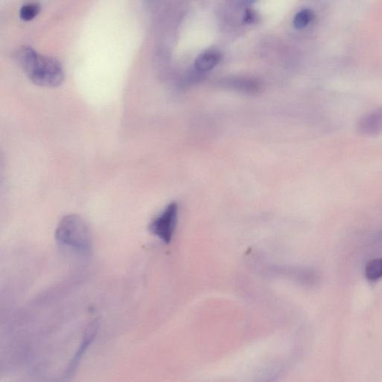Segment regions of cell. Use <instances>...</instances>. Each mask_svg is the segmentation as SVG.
I'll return each mask as SVG.
<instances>
[{"mask_svg":"<svg viewBox=\"0 0 382 382\" xmlns=\"http://www.w3.org/2000/svg\"><path fill=\"white\" fill-rule=\"evenodd\" d=\"M16 60L34 84L45 87H56L64 80L63 67L55 58L37 53L31 46L19 48Z\"/></svg>","mask_w":382,"mask_h":382,"instance_id":"obj_1","label":"cell"},{"mask_svg":"<svg viewBox=\"0 0 382 382\" xmlns=\"http://www.w3.org/2000/svg\"><path fill=\"white\" fill-rule=\"evenodd\" d=\"M55 237L64 246L88 254L93 250L92 235L85 220L77 214H68L58 223Z\"/></svg>","mask_w":382,"mask_h":382,"instance_id":"obj_2","label":"cell"},{"mask_svg":"<svg viewBox=\"0 0 382 382\" xmlns=\"http://www.w3.org/2000/svg\"><path fill=\"white\" fill-rule=\"evenodd\" d=\"M178 204L173 202L150 224L149 229L165 243H169L173 236L178 217Z\"/></svg>","mask_w":382,"mask_h":382,"instance_id":"obj_3","label":"cell"},{"mask_svg":"<svg viewBox=\"0 0 382 382\" xmlns=\"http://www.w3.org/2000/svg\"><path fill=\"white\" fill-rule=\"evenodd\" d=\"M98 331L97 322H94L91 323L89 326L87 328L84 336L83 338L80 347L77 349L76 354L74 355L73 359L68 366L65 376L66 377H71L75 373L76 371L81 363L83 358L85 354V352L87 351L88 348L91 347L92 342L94 341V339L96 336Z\"/></svg>","mask_w":382,"mask_h":382,"instance_id":"obj_4","label":"cell"},{"mask_svg":"<svg viewBox=\"0 0 382 382\" xmlns=\"http://www.w3.org/2000/svg\"><path fill=\"white\" fill-rule=\"evenodd\" d=\"M358 132L365 136L382 133V107L362 117L358 124Z\"/></svg>","mask_w":382,"mask_h":382,"instance_id":"obj_5","label":"cell"},{"mask_svg":"<svg viewBox=\"0 0 382 382\" xmlns=\"http://www.w3.org/2000/svg\"><path fill=\"white\" fill-rule=\"evenodd\" d=\"M221 54L215 51H209L200 54L195 62L196 69L200 73L209 72L220 62Z\"/></svg>","mask_w":382,"mask_h":382,"instance_id":"obj_6","label":"cell"},{"mask_svg":"<svg viewBox=\"0 0 382 382\" xmlns=\"http://www.w3.org/2000/svg\"><path fill=\"white\" fill-rule=\"evenodd\" d=\"M226 85L234 90L247 94H254L258 92L259 89L258 83L248 80H231L227 83Z\"/></svg>","mask_w":382,"mask_h":382,"instance_id":"obj_7","label":"cell"},{"mask_svg":"<svg viewBox=\"0 0 382 382\" xmlns=\"http://www.w3.org/2000/svg\"><path fill=\"white\" fill-rule=\"evenodd\" d=\"M365 277L370 281L382 278V259L371 260L365 268Z\"/></svg>","mask_w":382,"mask_h":382,"instance_id":"obj_8","label":"cell"},{"mask_svg":"<svg viewBox=\"0 0 382 382\" xmlns=\"http://www.w3.org/2000/svg\"><path fill=\"white\" fill-rule=\"evenodd\" d=\"M315 19V13L311 9H302L293 19V25L297 29L306 28Z\"/></svg>","mask_w":382,"mask_h":382,"instance_id":"obj_9","label":"cell"},{"mask_svg":"<svg viewBox=\"0 0 382 382\" xmlns=\"http://www.w3.org/2000/svg\"><path fill=\"white\" fill-rule=\"evenodd\" d=\"M41 12V6L38 3H28L22 6L19 11V17L24 21H31Z\"/></svg>","mask_w":382,"mask_h":382,"instance_id":"obj_10","label":"cell"},{"mask_svg":"<svg viewBox=\"0 0 382 382\" xmlns=\"http://www.w3.org/2000/svg\"><path fill=\"white\" fill-rule=\"evenodd\" d=\"M243 21L248 24H256L259 21V16L252 10L248 9L246 13H245Z\"/></svg>","mask_w":382,"mask_h":382,"instance_id":"obj_11","label":"cell"},{"mask_svg":"<svg viewBox=\"0 0 382 382\" xmlns=\"http://www.w3.org/2000/svg\"><path fill=\"white\" fill-rule=\"evenodd\" d=\"M256 1L257 0H241L242 4L246 6H250Z\"/></svg>","mask_w":382,"mask_h":382,"instance_id":"obj_12","label":"cell"}]
</instances>
